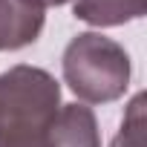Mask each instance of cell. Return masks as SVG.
I'll return each instance as SVG.
<instances>
[{"label":"cell","instance_id":"1","mask_svg":"<svg viewBox=\"0 0 147 147\" xmlns=\"http://www.w3.org/2000/svg\"><path fill=\"white\" fill-rule=\"evenodd\" d=\"M61 87L40 66L0 72V147H55Z\"/></svg>","mask_w":147,"mask_h":147},{"label":"cell","instance_id":"2","mask_svg":"<svg viewBox=\"0 0 147 147\" xmlns=\"http://www.w3.org/2000/svg\"><path fill=\"white\" fill-rule=\"evenodd\" d=\"M63 81L84 104H107L130 87V55L101 32H81L63 49Z\"/></svg>","mask_w":147,"mask_h":147},{"label":"cell","instance_id":"3","mask_svg":"<svg viewBox=\"0 0 147 147\" xmlns=\"http://www.w3.org/2000/svg\"><path fill=\"white\" fill-rule=\"evenodd\" d=\"M43 12L40 0H0V52L35 43L46 20Z\"/></svg>","mask_w":147,"mask_h":147},{"label":"cell","instance_id":"4","mask_svg":"<svg viewBox=\"0 0 147 147\" xmlns=\"http://www.w3.org/2000/svg\"><path fill=\"white\" fill-rule=\"evenodd\" d=\"M55 147H101L98 121L87 104H61Z\"/></svg>","mask_w":147,"mask_h":147},{"label":"cell","instance_id":"5","mask_svg":"<svg viewBox=\"0 0 147 147\" xmlns=\"http://www.w3.org/2000/svg\"><path fill=\"white\" fill-rule=\"evenodd\" d=\"M147 0H75L72 15L90 26H121L141 18Z\"/></svg>","mask_w":147,"mask_h":147},{"label":"cell","instance_id":"6","mask_svg":"<svg viewBox=\"0 0 147 147\" xmlns=\"http://www.w3.org/2000/svg\"><path fill=\"white\" fill-rule=\"evenodd\" d=\"M110 147H144V92H138L130 101L124 121H121V130Z\"/></svg>","mask_w":147,"mask_h":147},{"label":"cell","instance_id":"7","mask_svg":"<svg viewBox=\"0 0 147 147\" xmlns=\"http://www.w3.org/2000/svg\"><path fill=\"white\" fill-rule=\"evenodd\" d=\"M43 6H63V3H69V0H40Z\"/></svg>","mask_w":147,"mask_h":147}]
</instances>
